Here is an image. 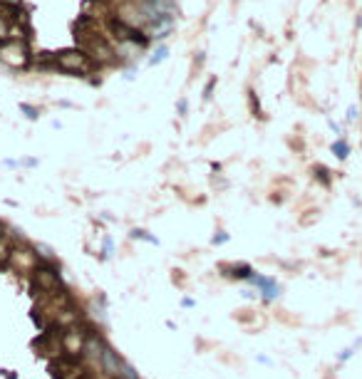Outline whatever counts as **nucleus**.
I'll return each instance as SVG.
<instances>
[{
  "label": "nucleus",
  "instance_id": "nucleus-16",
  "mask_svg": "<svg viewBox=\"0 0 362 379\" xmlns=\"http://www.w3.org/2000/svg\"><path fill=\"white\" fill-rule=\"evenodd\" d=\"M134 5H149V3H154V0H132Z\"/></svg>",
  "mask_w": 362,
  "mask_h": 379
},
{
  "label": "nucleus",
  "instance_id": "nucleus-14",
  "mask_svg": "<svg viewBox=\"0 0 362 379\" xmlns=\"http://www.w3.org/2000/svg\"><path fill=\"white\" fill-rule=\"evenodd\" d=\"M248 273H251L248 265H238V268L233 265V273H231V275H236V278H248Z\"/></svg>",
  "mask_w": 362,
  "mask_h": 379
},
{
  "label": "nucleus",
  "instance_id": "nucleus-9",
  "mask_svg": "<svg viewBox=\"0 0 362 379\" xmlns=\"http://www.w3.org/2000/svg\"><path fill=\"white\" fill-rule=\"evenodd\" d=\"M80 320V315L77 312H72V310H57V322L60 325H72V322Z\"/></svg>",
  "mask_w": 362,
  "mask_h": 379
},
{
  "label": "nucleus",
  "instance_id": "nucleus-13",
  "mask_svg": "<svg viewBox=\"0 0 362 379\" xmlns=\"http://www.w3.org/2000/svg\"><path fill=\"white\" fill-rule=\"evenodd\" d=\"M8 258H10V248H8L5 238L0 235V265H3V263H8Z\"/></svg>",
  "mask_w": 362,
  "mask_h": 379
},
{
  "label": "nucleus",
  "instance_id": "nucleus-4",
  "mask_svg": "<svg viewBox=\"0 0 362 379\" xmlns=\"http://www.w3.org/2000/svg\"><path fill=\"white\" fill-rule=\"evenodd\" d=\"M85 345H87V340H85V335H82L80 330H67V332H62V350L67 352L70 359H80Z\"/></svg>",
  "mask_w": 362,
  "mask_h": 379
},
{
  "label": "nucleus",
  "instance_id": "nucleus-15",
  "mask_svg": "<svg viewBox=\"0 0 362 379\" xmlns=\"http://www.w3.org/2000/svg\"><path fill=\"white\" fill-rule=\"evenodd\" d=\"M20 109H23V112H25V114H28L30 119H37V117H40V114H37V109H35V107H30V104H20Z\"/></svg>",
  "mask_w": 362,
  "mask_h": 379
},
{
  "label": "nucleus",
  "instance_id": "nucleus-12",
  "mask_svg": "<svg viewBox=\"0 0 362 379\" xmlns=\"http://www.w3.org/2000/svg\"><path fill=\"white\" fill-rule=\"evenodd\" d=\"M8 30H10V23L0 15V45H5V42H8Z\"/></svg>",
  "mask_w": 362,
  "mask_h": 379
},
{
  "label": "nucleus",
  "instance_id": "nucleus-6",
  "mask_svg": "<svg viewBox=\"0 0 362 379\" xmlns=\"http://www.w3.org/2000/svg\"><path fill=\"white\" fill-rule=\"evenodd\" d=\"M171 30H174V15L169 13V15L154 20L149 28H147V35H149V40H161V37H166Z\"/></svg>",
  "mask_w": 362,
  "mask_h": 379
},
{
  "label": "nucleus",
  "instance_id": "nucleus-7",
  "mask_svg": "<svg viewBox=\"0 0 362 379\" xmlns=\"http://www.w3.org/2000/svg\"><path fill=\"white\" fill-rule=\"evenodd\" d=\"M8 42H28V28H25V25H13V23H10Z\"/></svg>",
  "mask_w": 362,
  "mask_h": 379
},
{
  "label": "nucleus",
  "instance_id": "nucleus-5",
  "mask_svg": "<svg viewBox=\"0 0 362 379\" xmlns=\"http://www.w3.org/2000/svg\"><path fill=\"white\" fill-rule=\"evenodd\" d=\"M82 369L75 364V359H65V357H57L50 362V374L57 379H75Z\"/></svg>",
  "mask_w": 362,
  "mask_h": 379
},
{
  "label": "nucleus",
  "instance_id": "nucleus-11",
  "mask_svg": "<svg viewBox=\"0 0 362 379\" xmlns=\"http://www.w3.org/2000/svg\"><path fill=\"white\" fill-rule=\"evenodd\" d=\"M332 151H335V156H337V159H345V156L350 154V146L340 139V142H335V144H332Z\"/></svg>",
  "mask_w": 362,
  "mask_h": 379
},
{
  "label": "nucleus",
  "instance_id": "nucleus-1",
  "mask_svg": "<svg viewBox=\"0 0 362 379\" xmlns=\"http://www.w3.org/2000/svg\"><path fill=\"white\" fill-rule=\"evenodd\" d=\"M55 67H60L62 72H70V75H87V72H92L94 62L77 47V50H62V52H57L55 55Z\"/></svg>",
  "mask_w": 362,
  "mask_h": 379
},
{
  "label": "nucleus",
  "instance_id": "nucleus-2",
  "mask_svg": "<svg viewBox=\"0 0 362 379\" xmlns=\"http://www.w3.org/2000/svg\"><path fill=\"white\" fill-rule=\"evenodd\" d=\"M0 62H5L13 70H23L30 65V50L28 42H5L0 45Z\"/></svg>",
  "mask_w": 362,
  "mask_h": 379
},
{
  "label": "nucleus",
  "instance_id": "nucleus-8",
  "mask_svg": "<svg viewBox=\"0 0 362 379\" xmlns=\"http://www.w3.org/2000/svg\"><path fill=\"white\" fill-rule=\"evenodd\" d=\"M35 350L40 354H52V342H50V335H42L35 340Z\"/></svg>",
  "mask_w": 362,
  "mask_h": 379
},
{
  "label": "nucleus",
  "instance_id": "nucleus-10",
  "mask_svg": "<svg viewBox=\"0 0 362 379\" xmlns=\"http://www.w3.org/2000/svg\"><path fill=\"white\" fill-rule=\"evenodd\" d=\"M166 57H169V47H166V45H159V47H156V52L151 55L149 65H159V62H164Z\"/></svg>",
  "mask_w": 362,
  "mask_h": 379
},
{
  "label": "nucleus",
  "instance_id": "nucleus-3",
  "mask_svg": "<svg viewBox=\"0 0 362 379\" xmlns=\"http://www.w3.org/2000/svg\"><path fill=\"white\" fill-rule=\"evenodd\" d=\"M32 283H35L37 290L47 292V295H55L57 290L62 292L60 275H57V270H52L50 265H37V268L32 270Z\"/></svg>",
  "mask_w": 362,
  "mask_h": 379
}]
</instances>
